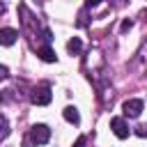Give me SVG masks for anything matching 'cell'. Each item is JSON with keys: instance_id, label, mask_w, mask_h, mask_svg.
Instances as JSON below:
<instances>
[{"instance_id": "obj_1", "label": "cell", "mask_w": 147, "mask_h": 147, "mask_svg": "<svg viewBox=\"0 0 147 147\" xmlns=\"http://www.w3.org/2000/svg\"><path fill=\"white\" fill-rule=\"evenodd\" d=\"M51 140V129L46 124H34L30 129V136L25 138V147H37V145H46Z\"/></svg>"}, {"instance_id": "obj_2", "label": "cell", "mask_w": 147, "mask_h": 147, "mask_svg": "<svg viewBox=\"0 0 147 147\" xmlns=\"http://www.w3.org/2000/svg\"><path fill=\"white\" fill-rule=\"evenodd\" d=\"M51 99H53V92H51V87H37L34 92H32V103H37V106H48L51 103Z\"/></svg>"}, {"instance_id": "obj_3", "label": "cell", "mask_w": 147, "mask_h": 147, "mask_svg": "<svg viewBox=\"0 0 147 147\" xmlns=\"http://www.w3.org/2000/svg\"><path fill=\"white\" fill-rule=\"evenodd\" d=\"M110 129H113V133L117 136V138H129V133H131V129H129V124L124 122V117H113L110 119Z\"/></svg>"}, {"instance_id": "obj_4", "label": "cell", "mask_w": 147, "mask_h": 147, "mask_svg": "<svg viewBox=\"0 0 147 147\" xmlns=\"http://www.w3.org/2000/svg\"><path fill=\"white\" fill-rule=\"evenodd\" d=\"M122 110H124L126 117H138L142 113V101L140 99H126L124 106H122Z\"/></svg>"}, {"instance_id": "obj_5", "label": "cell", "mask_w": 147, "mask_h": 147, "mask_svg": "<svg viewBox=\"0 0 147 147\" xmlns=\"http://www.w3.org/2000/svg\"><path fill=\"white\" fill-rule=\"evenodd\" d=\"M18 39V32L14 28H0V46H11L16 44Z\"/></svg>"}, {"instance_id": "obj_6", "label": "cell", "mask_w": 147, "mask_h": 147, "mask_svg": "<svg viewBox=\"0 0 147 147\" xmlns=\"http://www.w3.org/2000/svg\"><path fill=\"white\" fill-rule=\"evenodd\" d=\"M62 115H64V119H67L69 124H78V122H80V115H78V110H76L74 106H67V108L62 110Z\"/></svg>"}, {"instance_id": "obj_7", "label": "cell", "mask_w": 147, "mask_h": 147, "mask_svg": "<svg viewBox=\"0 0 147 147\" xmlns=\"http://www.w3.org/2000/svg\"><path fill=\"white\" fill-rule=\"evenodd\" d=\"M37 55H39L44 62H55V51H53L51 46H41V48H37Z\"/></svg>"}, {"instance_id": "obj_8", "label": "cell", "mask_w": 147, "mask_h": 147, "mask_svg": "<svg viewBox=\"0 0 147 147\" xmlns=\"http://www.w3.org/2000/svg\"><path fill=\"white\" fill-rule=\"evenodd\" d=\"M80 48H83V44H80V39H78V37H74V39H69V44H67V51H69L71 55H76V53H80Z\"/></svg>"}, {"instance_id": "obj_9", "label": "cell", "mask_w": 147, "mask_h": 147, "mask_svg": "<svg viewBox=\"0 0 147 147\" xmlns=\"http://www.w3.org/2000/svg\"><path fill=\"white\" fill-rule=\"evenodd\" d=\"M9 136V122L5 117H0V140H5Z\"/></svg>"}, {"instance_id": "obj_10", "label": "cell", "mask_w": 147, "mask_h": 147, "mask_svg": "<svg viewBox=\"0 0 147 147\" xmlns=\"http://www.w3.org/2000/svg\"><path fill=\"white\" fill-rule=\"evenodd\" d=\"M138 138H147V124H138L136 126V131H133Z\"/></svg>"}, {"instance_id": "obj_11", "label": "cell", "mask_w": 147, "mask_h": 147, "mask_svg": "<svg viewBox=\"0 0 147 147\" xmlns=\"http://www.w3.org/2000/svg\"><path fill=\"white\" fill-rule=\"evenodd\" d=\"M131 28H133V21H131V18H126V21L122 23V28H119V32H129Z\"/></svg>"}, {"instance_id": "obj_12", "label": "cell", "mask_w": 147, "mask_h": 147, "mask_svg": "<svg viewBox=\"0 0 147 147\" xmlns=\"http://www.w3.org/2000/svg\"><path fill=\"white\" fill-rule=\"evenodd\" d=\"M7 74H9V71H7V67H5V64H0V80H5V78H7Z\"/></svg>"}, {"instance_id": "obj_13", "label": "cell", "mask_w": 147, "mask_h": 147, "mask_svg": "<svg viewBox=\"0 0 147 147\" xmlns=\"http://www.w3.org/2000/svg\"><path fill=\"white\" fill-rule=\"evenodd\" d=\"M74 147H85V138H83V136H80V138H78V140H76V142H74Z\"/></svg>"}, {"instance_id": "obj_14", "label": "cell", "mask_w": 147, "mask_h": 147, "mask_svg": "<svg viewBox=\"0 0 147 147\" xmlns=\"http://www.w3.org/2000/svg\"><path fill=\"white\" fill-rule=\"evenodd\" d=\"M2 11H5V2H0V14H2Z\"/></svg>"}]
</instances>
